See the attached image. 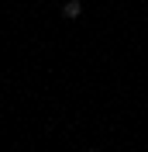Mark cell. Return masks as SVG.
I'll use <instances>...</instances> for the list:
<instances>
[{"instance_id":"obj_1","label":"cell","mask_w":148,"mask_h":152,"mask_svg":"<svg viewBox=\"0 0 148 152\" xmlns=\"http://www.w3.org/2000/svg\"><path fill=\"white\" fill-rule=\"evenodd\" d=\"M79 14H83V0H65V4H62V18L76 21Z\"/></svg>"},{"instance_id":"obj_2","label":"cell","mask_w":148,"mask_h":152,"mask_svg":"<svg viewBox=\"0 0 148 152\" xmlns=\"http://www.w3.org/2000/svg\"><path fill=\"white\" fill-rule=\"evenodd\" d=\"M86 152H100V149H86Z\"/></svg>"}]
</instances>
